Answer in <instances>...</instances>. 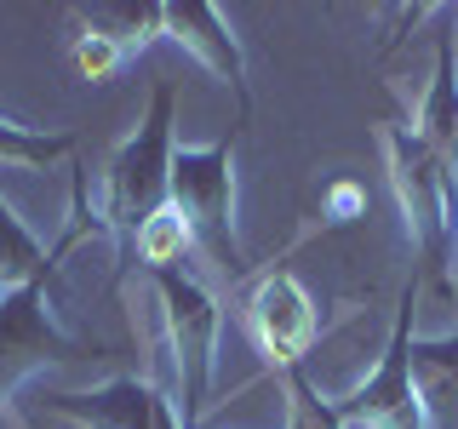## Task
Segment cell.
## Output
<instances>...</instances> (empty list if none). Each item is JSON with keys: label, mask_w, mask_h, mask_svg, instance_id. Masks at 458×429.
<instances>
[{"label": "cell", "mask_w": 458, "mask_h": 429, "mask_svg": "<svg viewBox=\"0 0 458 429\" xmlns=\"http://www.w3.org/2000/svg\"><path fill=\"white\" fill-rule=\"evenodd\" d=\"M178 86L155 80L149 86V109H143L138 132L109 155L104 166V229L114 235V281L132 275L138 264V240L143 229L166 212L172 189V155H178Z\"/></svg>", "instance_id": "obj_1"}, {"label": "cell", "mask_w": 458, "mask_h": 429, "mask_svg": "<svg viewBox=\"0 0 458 429\" xmlns=\"http://www.w3.org/2000/svg\"><path fill=\"white\" fill-rule=\"evenodd\" d=\"M166 206L178 212L190 247L207 252V264L224 281L247 275V252H241V229H235V132L218 143H200V149L178 143Z\"/></svg>", "instance_id": "obj_2"}, {"label": "cell", "mask_w": 458, "mask_h": 429, "mask_svg": "<svg viewBox=\"0 0 458 429\" xmlns=\"http://www.w3.org/2000/svg\"><path fill=\"white\" fill-rule=\"evenodd\" d=\"M149 286L161 298V326H166V361L178 372V400L172 412L183 429H195V412L212 395V366H218V326L224 309L190 269H149Z\"/></svg>", "instance_id": "obj_3"}, {"label": "cell", "mask_w": 458, "mask_h": 429, "mask_svg": "<svg viewBox=\"0 0 458 429\" xmlns=\"http://www.w3.org/2000/svg\"><path fill=\"white\" fill-rule=\"evenodd\" d=\"M378 143H384V166H390V189H395V206H401L412 252H419L429 269L453 264V235H458V189H453V178L436 166V155L412 138V126L384 121Z\"/></svg>", "instance_id": "obj_4"}, {"label": "cell", "mask_w": 458, "mask_h": 429, "mask_svg": "<svg viewBox=\"0 0 458 429\" xmlns=\"http://www.w3.org/2000/svg\"><path fill=\"white\" fill-rule=\"evenodd\" d=\"M81 355H104L92 343L86 349L81 338L57 332L52 321V275L18 286L12 298H0V407L23 390L29 378H40L47 366L81 361Z\"/></svg>", "instance_id": "obj_5"}, {"label": "cell", "mask_w": 458, "mask_h": 429, "mask_svg": "<svg viewBox=\"0 0 458 429\" xmlns=\"http://www.w3.org/2000/svg\"><path fill=\"white\" fill-rule=\"evenodd\" d=\"M241 326H247L252 349L264 355V366L293 372L304 366V355L321 338V309H315L310 286L286 264H269L247 292H241Z\"/></svg>", "instance_id": "obj_6"}, {"label": "cell", "mask_w": 458, "mask_h": 429, "mask_svg": "<svg viewBox=\"0 0 458 429\" xmlns=\"http://www.w3.org/2000/svg\"><path fill=\"white\" fill-rule=\"evenodd\" d=\"M412 309H419V281L401 286V309H395V326H390V343H384L372 378H361L338 407V424L344 429H424V412H419V395H412Z\"/></svg>", "instance_id": "obj_7"}, {"label": "cell", "mask_w": 458, "mask_h": 429, "mask_svg": "<svg viewBox=\"0 0 458 429\" xmlns=\"http://www.w3.org/2000/svg\"><path fill=\"white\" fill-rule=\"evenodd\" d=\"M47 412L69 418L75 429H183L172 400L143 378H114L104 390H52Z\"/></svg>", "instance_id": "obj_8"}, {"label": "cell", "mask_w": 458, "mask_h": 429, "mask_svg": "<svg viewBox=\"0 0 458 429\" xmlns=\"http://www.w3.org/2000/svg\"><path fill=\"white\" fill-rule=\"evenodd\" d=\"M161 35L178 40L183 52L195 57L207 75H218L229 92H235V126H247L252 114V86H247V57H241L235 35H229V23L218 18V12L207 6V0H166L161 6Z\"/></svg>", "instance_id": "obj_9"}, {"label": "cell", "mask_w": 458, "mask_h": 429, "mask_svg": "<svg viewBox=\"0 0 458 429\" xmlns=\"http://www.w3.org/2000/svg\"><path fill=\"white\" fill-rule=\"evenodd\" d=\"M86 229H104V218H92L86 212V178L75 172V223L64 229V240L47 252L35 235H29V223L12 212V200H0V298H12L18 286H29V281H40V275H52L57 269V257H64L75 240L86 235Z\"/></svg>", "instance_id": "obj_10"}, {"label": "cell", "mask_w": 458, "mask_h": 429, "mask_svg": "<svg viewBox=\"0 0 458 429\" xmlns=\"http://www.w3.org/2000/svg\"><path fill=\"white\" fill-rule=\"evenodd\" d=\"M412 395H419L424 429H458V332L412 338Z\"/></svg>", "instance_id": "obj_11"}, {"label": "cell", "mask_w": 458, "mask_h": 429, "mask_svg": "<svg viewBox=\"0 0 458 429\" xmlns=\"http://www.w3.org/2000/svg\"><path fill=\"white\" fill-rule=\"evenodd\" d=\"M75 18L92 29V35L114 40L126 57H138L149 40H161V6H114V0H104V6H75Z\"/></svg>", "instance_id": "obj_12"}, {"label": "cell", "mask_w": 458, "mask_h": 429, "mask_svg": "<svg viewBox=\"0 0 458 429\" xmlns=\"http://www.w3.org/2000/svg\"><path fill=\"white\" fill-rule=\"evenodd\" d=\"M75 149V132H35L23 114H0V166H52Z\"/></svg>", "instance_id": "obj_13"}, {"label": "cell", "mask_w": 458, "mask_h": 429, "mask_svg": "<svg viewBox=\"0 0 458 429\" xmlns=\"http://www.w3.org/2000/svg\"><path fill=\"white\" fill-rule=\"evenodd\" d=\"M281 383H286V429H344L338 424V407H333V400H321V390L310 383L304 366L281 372Z\"/></svg>", "instance_id": "obj_14"}, {"label": "cell", "mask_w": 458, "mask_h": 429, "mask_svg": "<svg viewBox=\"0 0 458 429\" xmlns=\"http://www.w3.org/2000/svg\"><path fill=\"white\" fill-rule=\"evenodd\" d=\"M183 247H190V235H183V223H178V212H161L149 229H143V240H138V264L143 269H178L183 264Z\"/></svg>", "instance_id": "obj_15"}, {"label": "cell", "mask_w": 458, "mask_h": 429, "mask_svg": "<svg viewBox=\"0 0 458 429\" xmlns=\"http://www.w3.org/2000/svg\"><path fill=\"white\" fill-rule=\"evenodd\" d=\"M69 63H75V75L81 80H109L114 69H126V52L114 46V40H104V35H75V46H69Z\"/></svg>", "instance_id": "obj_16"}, {"label": "cell", "mask_w": 458, "mask_h": 429, "mask_svg": "<svg viewBox=\"0 0 458 429\" xmlns=\"http://www.w3.org/2000/svg\"><path fill=\"white\" fill-rule=\"evenodd\" d=\"M453 298H458V235H453Z\"/></svg>", "instance_id": "obj_17"}, {"label": "cell", "mask_w": 458, "mask_h": 429, "mask_svg": "<svg viewBox=\"0 0 458 429\" xmlns=\"http://www.w3.org/2000/svg\"><path fill=\"white\" fill-rule=\"evenodd\" d=\"M453 57H458V35H453Z\"/></svg>", "instance_id": "obj_18"}, {"label": "cell", "mask_w": 458, "mask_h": 429, "mask_svg": "<svg viewBox=\"0 0 458 429\" xmlns=\"http://www.w3.org/2000/svg\"><path fill=\"white\" fill-rule=\"evenodd\" d=\"M0 114H6V109H0Z\"/></svg>", "instance_id": "obj_19"}]
</instances>
